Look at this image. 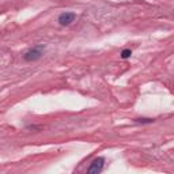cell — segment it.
I'll return each mask as SVG.
<instances>
[{"label":"cell","instance_id":"5","mask_svg":"<svg viewBox=\"0 0 174 174\" xmlns=\"http://www.w3.org/2000/svg\"><path fill=\"white\" fill-rule=\"evenodd\" d=\"M136 123H142V124H145V123H154L152 118H136L135 120Z\"/></svg>","mask_w":174,"mask_h":174},{"label":"cell","instance_id":"3","mask_svg":"<svg viewBox=\"0 0 174 174\" xmlns=\"http://www.w3.org/2000/svg\"><path fill=\"white\" fill-rule=\"evenodd\" d=\"M75 18H76V15L74 12H63L61 15L58 16V23L61 26H68L74 22Z\"/></svg>","mask_w":174,"mask_h":174},{"label":"cell","instance_id":"2","mask_svg":"<svg viewBox=\"0 0 174 174\" xmlns=\"http://www.w3.org/2000/svg\"><path fill=\"white\" fill-rule=\"evenodd\" d=\"M103 164H105V159L103 158H97L94 159L93 163L90 164V167L87 170L88 174H94V173H101L103 169Z\"/></svg>","mask_w":174,"mask_h":174},{"label":"cell","instance_id":"4","mask_svg":"<svg viewBox=\"0 0 174 174\" xmlns=\"http://www.w3.org/2000/svg\"><path fill=\"white\" fill-rule=\"evenodd\" d=\"M131 55H132V50H131V49H124V50L121 52V57H123V58L131 57Z\"/></svg>","mask_w":174,"mask_h":174},{"label":"cell","instance_id":"1","mask_svg":"<svg viewBox=\"0 0 174 174\" xmlns=\"http://www.w3.org/2000/svg\"><path fill=\"white\" fill-rule=\"evenodd\" d=\"M41 49H42V46H37V48H33L30 50H27L25 53V56H23L25 60L26 61H36V60H38L42 55Z\"/></svg>","mask_w":174,"mask_h":174}]
</instances>
